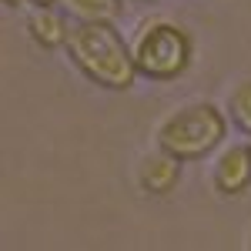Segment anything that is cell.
<instances>
[{"instance_id": "obj_1", "label": "cell", "mask_w": 251, "mask_h": 251, "mask_svg": "<svg viewBox=\"0 0 251 251\" xmlns=\"http://www.w3.org/2000/svg\"><path fill=\"white\" fill-rule=\"evenodd\" d=\"M67 50L91 80L104 84V87H117V91L131 87L137 67L111 24H104V20L74 24L67 30Z\"/></svg>"}, {"instance_id": "obj_2", "label": "cell", "mask_w": 251, "mask_h": 251, "mask_svg": "<svg viewBox=\"0 0 251 251\" xmlns=\"http://www.w3.org/2000/svg\"><path fill=\"white\" fill-rule=\"evenodd\" d=\"M221 137H225L221 111L211 104H188L161 124L157 141L174 157H198V154H208Z\"/></svg>"}, {"instance_id": "obj_3", "label": "cell", "mask_w": 251, "mask_h": 251, "mask_svg": "<svg viewBox=\"0 0 251 251\" xmlns=\"http://www.w3.org/2000/svg\"><path fill=\"white\" fill-rule=\"evenodd\" d=\"M188 57H191V44H188V34L174 24H151L141 37L134 40V50H131V60H134L137 71L151 74V77H174L188 67Z\"/></svg>"}, {"instance_id": "obj_4", "label": "cell", "mask_w": 251, "mask_h": 251, "mask_svg": "<svg viewBox=\"0 0 251 251\" xmlns=\"http://www.w3.org/2000/svg\"><path fill=\"white\" fill-rule=\"evenodd\" d=\"M251 181V148H231L214 168V184L225 194H238Z\"/></svg>"}, {"instance_id": "obj_5", "label": "cell", "mask_w": 251, "mask_h": 251, "mask_svg": "<svg viewBox=\"0 0 251 251\" xmlns=\"http://www.w3.org/2000/svg\"><path fill=\"white\" fill-rule=\"evenodd\" d=\"M174 184H177V157L174 154H154L144 161V168H141V188L151 194H164L171 191Z\"/></svg>"}, {"instance_id": "obj_6", "label": "cell", "mask_w": 251, "mask_h": 251, "mask_svg": "<svg viewBox=\"0 0 251 251\" xmlns=\"http://www.w3.org/2000/svg\"><path fill=\"white\" fill-rule=\"evenodd\" d=\"M27 27H30V37L37 40L40 47H57L60 40L67 37V34H64V20H60L57 14H50V10L34 14Z\"/></svg>"}, {"instance_id": "obj_7", "label": "cell", "mask_w": 251, "mask_h": 251, "mask_svg": "<svg viewBox=\"0 0 251 251\" xmlns=\"http://www.w3.org/2000/svg\"><path fill=\"white\" fill-rule=\"evenodd\" d=\"M64 7L80 20H104V24H111L121 14V0H64Z\"/></svg>"}, {"instance_id": "obj_8", "label": "cell", "mask_w": 251, "mask_h": 251, "mask_svg": "<svg viewBox=\"0 0 251 251\" xmlns=\"http://www.w3.org/2000/svg\"><path fill=\"white\" fill-rule=\"evenodd\" d=\"M231 111H234V117H238V124H241L245 131H251V80H245L231 94Z\"/></svg>"}, {"instance_id": "obj_9", "label": "cell", "mask_w": 251, "mask_h": 251, "mask_svg": "<svg viewBox=\"0 0 251 251\" xmlns=\"http://www.w3.org/2000/svg\"><path fill=\"white\" fill-rule=\"evenodd\" d=\"M37 3H40V7H47V3H54V0H37Z\"/></svg>"}, {"instance_id": "obj_10", "label": "cell", "mask_w": 251, "mask_h": 251, "mask_svg": "<svg viewBox=\"0 0 251 251\" xmlns=\"http://www.w3.org/2000/svg\"><path fill=\"white\" fill-rule=\"evenodd\" d=\"M7 3H24V0H7Z\"/></svg>"}, {"instance_id": "obj_11", "label": "cell", "mask_w": 251, "mask_h": 251, "mask_svg": "<svg viewBox=\"0 0 251 251\" xmlns=\"http://www.w3.org/2000/svg\"><path fill=\"white\" fill-rule=\"evenodd\" d=\"M248 248H251V238H248Z\"/></svg>"}]
</instances>
